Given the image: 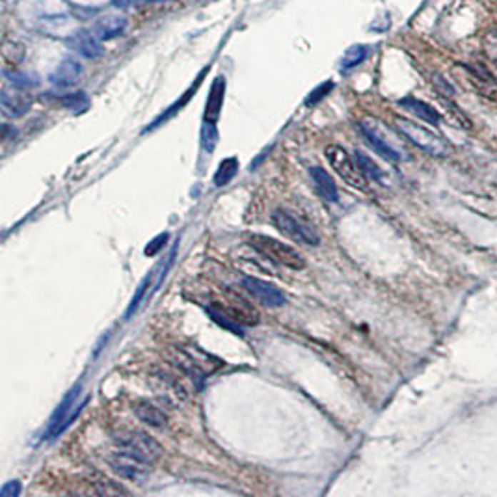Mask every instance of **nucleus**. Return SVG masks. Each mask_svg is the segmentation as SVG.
Here are the masks:
<instances>
[{"label":"nucleus","instance_id":"30","mask_svg":"<svg viewBox=\"0 0 497 497\" xmlns=\"http://www.w3.org/2000/svg\"><path fill=\"white\" fill-rule=\"evenodd\" d=\"M97 493H104V496H109V493H127V490L121 486H118V484H114L112 481H99L97 483V490H95Z\"/></svg>","mask_w":497,"mask_h":497},{"label":"nucleus","instance_id":"28","mask_svg":"<svg viewBox=\"0 0 497 497\" xmlns=\"http://www.w3.org/2000/svg\"><path fill=\"white\" fill-rule=\"evenodd\" d=\"M483 49H484V54L490 58V62L497 66V32L496 30L486 32L483 41Z\"/></svg>","mask_w":497,"mask_h":497},{"label":"nucleus","instance_id":"17","mask_svg":"<svg viewBox=\"0 0 497 497\" xmlns=\"http://www.w3.org/2000/svg\"><path fill=\"white\" fill-rule=\"evenodd\" d=\"M398 104H401L403 109H406L408 112H412L413 116H417L419 119L426 121V124L438 125L441 121L440 112L428 103H425V101H419L416 99V97H406V99L398 101Z\"/></svg>","mask_w":497,"mask_h":497},{"label":"nucleus","instance_id":"25","mask_svg":"<svg viewBox=\"0 0 497 497\" xmlns=\"http://www.w3.org/2000/svg\"><path fill=\"white\" fill-rule=\"evenodd\" d=\"M367 58V47L365 45H352L348 51L345 52V56L341 60V69H352V67L360 66Z\"/></svg>","mask_w":497,"mask_h":497},{"label":"nucleus","instance_id":"4","mask_svg":"<svg viewBox=\"0 0 497 497\" xmlns=\"http://www.w3.org/2000/svg\"><path fill=\"white\" fill-rule=\"evenodd\" d=\"M397 129L401 131L406 140L417 146L419 149H423L425 153L432 156H447L451 153V146L443 140L441 136H438L436 133L428 131L423 125H417L413 121H408V119H397Z\"/></svg>","mask_w":497,"mask_h":497},{"label":"nucleus","instance_id":"27","mask_svg":"<svg viewBox=\"0 0 497 497\" xmlns=\"http://www.w3.org/2000/svg\"><path fill=\"white\" fill-rule=\"evenodd\" d=\"M216 142H218L216 127H214V124H211V121H205L204 129H201V149H204L205 153H213Z\"/></svg>","mask_w":497,"mask_h":497},{"label":"nucleus","instance_id":"2","mask_svg":"<svg viewBox=\"0 0 497 497\" xmlns=\"http://www.w3.org/2000/svg\"><path fill=\"white\" fill-rule=\"evenodd\" d=\"M272 222H274L276 229L283 233L285 237H289L291 241L306 244V246H318L321 244V235L309 222L302 220V218L294 216L289 211L278 209L272 214Z\"/></svg>","mask_w":497,"mask_h":497},{"label":"nucleus","instance_id":"26","mask_svg":"<svg viewBox=\"0 0 497 497\" xmlns=\"http://www.w3.org/2000/svg\"><path fill=\"white\" fill-rule=\"evenodd\" d=\"M4 76L8 79V81L11 82L14 86H17V88H23V90H29V88H34V86H38V79L34 75H29V73H19V71H8L6 69Z\"/></svg>","mask_w":497,"mask_h":497},{"label":"nucleus","instance_id":"31","mask_svg":"<svg viewBox=\"0 0 497 497\" xmlns=\"http://www.w3.org/2000/svg\"><path fill=\"white\" fill-rule=\"evenodd\" d=\"M147 285H149V278H146V280H144V283L140 285V287H138L136 296H134V298H133V302H131V306H129V309H127V315H125V317H127V318L133 317V313L138 309V303H140V300L144 298V294H146Z\"/></svg>","mask_w":497,"mask_h":497},{"label":"nucleus","instance_id":"20","mask_svg":"<svg viewBox=\"0 0 497 497\" xmlns=\"http://www.w3.org/2000/svg\"><path fill=\"white\" fill-rule=\"evenodd\" d=\"M356 162H358V166H360L363 176L367 177V179L374 181V183H378V185L388 186V174H386L371 156H367L361 151H356Z\"/></svg>","mask_w":497,"mask_h":497},{"label":"nucleus","instance_id":"11","mask_svg":"<svg viewBox=\"0 0 497 497\" xmlns=\"http://www.w3.org/2000/svg\"><path fill=\"white\" fill-rule=\"evenodd\" d=\"M0 106H2V112L8 118H21L32 106V97L23 88L6 86L4 90L0 91Z\"/></svg>","mask_w":497,"mask_h":497},{"label":"nucleus","instance_id":"6","mask_svg":"<svg viewBox=\"0 0 497 497\" xmlns=\"http://www.w3.org/2000/svg\"><path fill=\"white\" fill-rule=\"evenodd\" d=\"M79 395H81V383H76L75 388H73L71 391L66 395V398H64L62 403H60V406L56 408V412L52 413L47 431H45V438H47V440H52V438H58L60 434H64L67 426L71 425L76 419V416L82 412L86 401L76 403Z\"/></svg>","mask_w":497,"mask_h":497},{"label":"nucleus","instance_id":"10","mask_svg":"<svg viewBox=\"0 0 497 497\" xmlns=\"http://www.w3.org/2000/svg\"><path fill=\"white\" fill-rule=\"evenodd\" d=\"M242 287H244L261 306H266V308H281V306L287 302L283 291H280L276 285L268 283V281L259 280V278L246 276V278L242 280Z\"/></svg>","mask_w":497,"mask_h":497},{"label":"nucleus","instance_id":"22","mask_svg":"<svg viewBox=\"0 0 497 497\" xmlns=\"http://www.w3.org/2000/svg\"><path fill=\"white\" fill-rule=\"evenodd\" d=\"M0 54L4 58V62L8 66H19L24 60V54H26V49L21 41H15V39H4L2 41V47H0Z\"/></svg>","mask_w":497,"mask_h":497},{"label":"nucleus","instance_id":"14","mask_svg":"<svg viewBox=\"0 0 497 497\" xmlns=\"http://www.w3.org/2000/svg\"><path fill=\"white\" fill-rule=\"evenodd\" d=\"M309 176H311L313 185H315L317 194L321 196L324 201H328V204H333V201H337V198H339V192H337L336 181H333V177H331L330 174L324 170V168H321V166L309 168Z\"/></svg>","mask_w":497,"mask_h":497},{"label":"nucleus","instance_id":"34","mask_svg":"<svg viewBox=\"0 0 497 497\" xmlns=\"http://www.w3.org/2000/svg\"><path fill=\"white\" fill-rule=\"evenodd\" d=\"M434 84L440 88V91L441 94H446V95H453L455 94V90H453V86L449 84V82L443 79V76H440V75H436L434 76Z\"/></svg>","mask_w":497,"mask_h":497},{"label":"nucleus","instance_id":"32","mask_svg":"<svg viewBox=\"0 0 497 497\" xmlns=\"http://www.w3.org/2000/svg\"><path fill=\"white\" fill-rule=\"evenodd\" d=\"M21 493V484L17 481H11V483L4 484L2 490H0V497H15Z\"/></svg>","mask_w":497,"mask_h":497},{"label":"nucleus","instance_id":"18","mask_svg":"<svg viewBox=\"0 0 497 497\" xmlns=\"http://www.w3.org/2000/svg\"><path fill=\"white\" fill-rule=\"evenodd\" d=\"M134 413H136L140 421L153 426V428H162V426L168 425V416L149 401H140V403L134 404Z\"/></svg>","mask_w":497,"mask_h":497},{"label":"nucleus","instance_id":"3","mask_svg":"<svg viewBox=\"0 0 497 497\" xmlns=\"http://www.w3.org/2000/svg\"><path fill=\"white\" fill-rule=\"evenodd\" d=\"M328 162H330L331 170H336V174L345 181L346 185H351L352 189L361 190V192H369V186H367V177L363 176V171L358 166V162H354L348 151L341 146H328L326 151Z\"/></svg>","mask_w":497,"mask_h":497},{"label":"nucleus","instance_id":"29","mask_svg":"<svg viewBox=\"0 0 497 497\" xmlns=\"http://www.w3.org/2000/svg\"><path fill=\"white\" fill-rule=\"evenodd\" d=\"M331 88H333V82H324V84H321L317 90H313L311 94H309V97L306 99V104H308V106H313V104L321 103V101L330 94Z\"/></svg>","mask_w":497,"mask_h":497},{"label":"nucleus","instance_id":"35","mask_svg":"<svg viewBox=\"0 0 497 497\" xmlns=\"http://www.w3.org/2000/svg\"><path fill=\"white\" fill-rule=\"evenodd\" d=\"M133 2H136V0H114V6H121V8H125V6L133 4Z\"/></svg>","mask_w":497,"mask_h":497},{"label":"nucleus","instance_id":"19","mask_svg":"<svg viewBox=\"0 0 497 497\" xmlns=\"http://www.w3.org/2000/svg\"><path fill=\"white\" fill-rule=\"evenodd\" d=\"M224 94H226V81H224L222 76H218L216 81H214L213 88H211V95H209V99H207L205 121L216 124L218 116H220V110H222Z\"/></svg>","mask_w":497,"mask_h":497},{"label":"nucleus","instance_id":"33","mask_svg":"<svg viewBox=\"0 0 497 497\" xmlns=\"http://www.w3.org/2000/svg\"><path fill=\"white\" fill-rule=\"evenodd\" d=\"M168 241V235H159L156 239H153L151 242H149V246L146 248V256H155L156 251L161 250L162 248V244Z\"/></svg>","mask_w":497,"mask_h":497},{"label":"nucleus","instance_id":"1","mask_svg":"<svg viewBox=\"0 0 497 497\" xmlns=\"http://www.w3.org/2000/svg\"><path fill=\"white\" fill-rule=\"evenodd\" d=\"M250 246L259 251L265 259L272 261L276 265L285 266L291 270H302L306 266V261L294 248L287 246L278 239L266 237V235H251Z\"/></svg>","mask_w":497,"mask_h":497},{"label":"nucleus","instance_id":"7","mask_svg":"<svg viewBox=\"0 0 497 497\" xmlns=\"http://www.w3.org/2000/svg\"><path fill=\"white\" fill-rule=\"evenodd\" d=\"M106 462H109V466L116 475H119L121 478H127V481H133V483H140V481L149 477L153 466L124 449L114 451L112 455H109Z\"/></svg>","mask_w":497,"mask_h":497},{"label":"nucleus","instance_id":"12","mask_svg":"<svg viewBox=\"0 0 497 497\" xmlns=\"http://www.w3.org/2000/svg\"><path fill=\"white\" fill-rule=\"evenodd\" d=\"M462 67L466 69L469 81L477 88L478 94H483L488 99L497 101V81L486 66H483V64H464Z\"/></svg>","mask_w":497,"mask_h":497},{"label":"nucleus","instance_id":"8","mask_svg":"<svg viewBox=\"0 0 497 497\" xmlns=\"http://www.w3.org/2000/svg\"><path fill=\"white\" fill-rule=\"evenodd\" d=\"M360 131L363 134V138L367 140L374 151L382 155L383 159H388L391 162L403 161V153L398 147H395L391 144V140L388 138V131L382 127L380 121H374V119H365L360 124Z\"/></svg>","mask_w":497,"mask_h":497},{"label":"nucleus","instance_id":"21","mask_svg":"<svg viewBox=\"0 0 497 497\" xmlns=\"http://www.w3.org/2000/svg\"><path fill=\"white\" fill-rule=\"evenodd\" d=\"M207 313H209V317L213 318L218 326L226 328V330H229L231 333H235V336L244 337V328H242L241 322L235 321V318H233L231 315H229V313L226 311L224 308H220V306L213 303V306H209L207 308Z\"/></svg>","mask_w":497,"mask_h":497},{"label":"nucleus","instance_id":"15","mask_svg":"<svg viewBox=\"0 0 497 497\" xmlns=\"http://www.w3.org/2000/svg\"><path fill=\"white\" fill-rule=\"evenodd\" d=\"M71 43L73 49H76V52L81 56L88 58V60H97V58H101L104 54V49L99 43V39L91 36L90 32H86V30L76 32L71 38Z\"/></svg>","mask_w":497,"mask_h":497},{"label":"nucleus","instance_id":"5","mask_svg":"<svg viewBox=\"0 0 497 497\" xmlns=\"http://www.w3.org/2000/svg\"><path fill=\"white\" fill-rule=\"evenodd\" d=\"M116 443L119 449L127 451L138 458L146 460L149 464H155L162 456V446L159 441L144 431H124L116 436Z\"/></svg>","mask_w":497,"mask_h":497},{"label":"nucleus","instance_id":"13","mask_svg":"<svg viewBox=\"0 0 497 497\" xmlns=\"http://www.w3.org/2000/svg\"><path fill=\"white\" fill-rule=\"evenodd\" d=\"M81 64L76 62V60H73V58H67V60H64V62L54 69V73L49 76V81L52 82V86H56V88H71V86H75L76 82L81 81Z\"/></svg>","mask_w":497,"mask_h":497},{"label":"nucleus","instance_id":"16","mask_svg":"<svg viewBox=\"0 0 497 497\" xmlns=\"http://www.w3.org/2000/svg\"><path fill=\"white\" fill-rule=\"evenodd\" d=\"M127 30V19L121 15H106L95 23L94 32L99 39H114Z\"/></svg>","mask_w":497,"mask_h":497},{"label":"nucleus","instance_id":"23","mask_svg":"<svg viewBox=\"0 0 497 497\" xmlns=\"http://www.w3.org/2000/svg\"><path fill=\"white\" fill-rule=\"evenodd\" d=\"M239 171V161L235 156L231 159H226L222 164L218 166L216 176H214V185L216 186H226L228 183H231L233 177L237 176Z\"/></svg>","mask_w":497,"mask_h":497},{"label":"nucleus","instance_id":"24","mask_svg":"<svg viewBox=\"0 0 497 497\" xmlns=\"http://www.w3.org/2000/svg\"><path fill=\"white\" fill-rule=\"evenodd\" d=\"M58 101H60V104H62L64 109L73 110V112H84V110L90 106V99L86 97L84 91H76V94L64 95V97H60Z\"/></svg>","mask_w":497,"mask_h":497},{"label":"nucleus","instance_id":"9","mask_svg":"<svg viewBox=\"0 0 497 497\" xmlns=\"http://www.w3.org/2000/svg\"><path fill=\"white\" fill-rule=\"evenodd\" d=\"M177 365H181L186 373L196 376V378H205L220 367V361L214 360L213 356H209L198 346H186V348H179V363Z\"/></svg>","mask_w":497,"mask_h":497}]
</instances>
